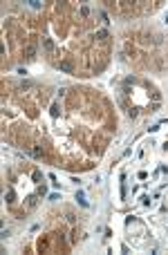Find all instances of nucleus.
<instances>
[{
	"mask_svg": "<svg viewBox=\"0 0 168 255\" xmlns=\"http://www.w3.org/2000/svg\"><path fill=\"white\" fill-rule=\"evenodd\" d=\"M58 67H61L63 72H72V70H74V65H72L70 61H61V65H58Z\"/></svg>",
	"mask_w": 168,
	"mask_h": 255,
	"instance_id": "1",
	"label": "nucleus"
},
{
	"mask_svg": "<svg viewBox=\"0 0 168 255\" xmlns=\"http://www.w3.org/2000/svg\"><path fill=\"white\" fill-rule=\"evenodd\" d=\"M43 47H45L47 51H52V49H54V43H52L49 38H43Z\"/></svg>",
	"mask_w": 168,
	"mask_h": 255,
	"instance_id": "2",
	"label": "nucleus"
},
{
	"mask_svg": "<svg viewBox=\"0 0 168 255\" xmlns=\"http://www.w3.org/2000/svg\"><path fill=\"white\" fill-rule=\"evenodd\" d=\"M76 199L81 201V206H88V201L83 199V190H78V192H76Z\"/></svg>",
	"mask_w": 168,
	"mask_h": 255,
	"instance_id": "3",
	"label": "nucleus"
},
{
	"mask_svg": "<svg viewBox=\"0 0 168 255\" xmlns=\"http://www.w3.org/2000/svg\"><path fill=\"white\" fill-rule=\"evenodd\" d=\"M27 54H29V58H34V54H36V47H34V45H29V47H27Z\"/></svg>",
	"mask_w": 168,
	"mask_h": 255,
	"instance_id": "4",
	"label": "nucleus"
},
{
	"mask_svg": "<svg viewBox=\"0 0 168 255\" xmlns=\"http://www.w3.org/2000/svg\"><path fill=\"white\" fill-rule=\"evenodd\" d=\"M97 38H101V40H108V32H99V34H97Z\"/></svg>",
	"mask_w": 168,
	"mask_h": 255,
	"instance_id": "5",
	"label": "nucleus"
}]
</instances>
